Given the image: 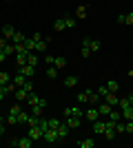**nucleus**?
I'll return each instance as SVG.
<instances>
[{"mask_svg": "<svg viewBox=\"0 0 133 148\" xmlns=\"http://www.w3.org/2000/svg\"><path fill=\"white\" fill-rule=\"evenodd\" d=\"M31 142L33 139L27 135V137H20V139H11L9 144H11V146H18V148H31Z\"/></svg>", "mask_w": 133, "mask_h": 148, "instance_id": "1", "label": "nucleus"}, {"mask_svg": "<svg viewBox=\"0 0 133 148\" xmlns=\"http://www.w3.org/2000/svg\"><path fill=\"white\" fill-rule=\"evenodd\" d=\"M42 139H44V142H49V144L60 142V139H58V130L56 128H47V130H44V135H42Z\"/></svg>", "mask_w": 133, "mask_h": 148, "instance_id": "2", "label": "nucleus"}, {"mask_svg": "<svg viewBox=\"0 0 133 148\" xmlns=\"http://www.w3.org/2000/svg\"><path fill=\"white\" fill-rule=\"evenodd\" d=\"M69 115L84 117V108H82V106H69V108H64V117H69Z\"/></svg>", "mask_w": 133, "mask_h": 148, "instance_id": "3", "label": "nucleus"}, {"mask_svg": "<svg viewBox=\"0 0 133 148\" xmlns=\"http://www.w3.org/2000/svg\"><path fill=\"white\" fill-rule=\"evenodd\" d=\"M84 119H87V122H91V124H93L95 119H100V113H98V108H95V106L87 108V111H84Z\"/></svg>", "mask_w": 133, "mask_h": 148, "instance_id": "4", "label": "nucleus"}, {"mask_svg": "<svg viewBox=\"0 0 133 148\" xmlns=\"http://www.w3.org/2000/svg\"><path fill=\"white\" fill-rule=\"evenodd\" d=\"M104 130H107V119H95L93 122V133L95 135H102V133H104Z\"/></svg>", "mask_w": 133, "mask_h": 148, "instance_id": "5", "label": "nucleus"}, {"mask_svg": "<svg viewBox=\"0 0 133 148\" xmlns=\"http://www.w3.org/2000/svg\"><path fill=\"white\" fill-rule=\"evenodd\" d=\"M58 139H60V142H62V139H67V137H69V124H67V122H64V124H60V126H58Z\"/></svg>", "mask_w": 133, "mask_h": 148, "instance_id": "6", "label": "nucleus"}, {"mask_svg": "<svg viewBox=\"0 0 133 148\" xmlns=\"http://www.w3.org/2000/svg\"><path fill=\"white\" fill-rule=\"evenodd\" d=\"M95 108H98V113H100V117H107L109 113H111V108H113V106L107 104V102L102 99V104H95Z\"/></svg>", "mask_w": 133, "mask_h": 148, "instance_id": "7", "label": "nucleus"}, {"mask_svg": "<svg viewBox=\"0 0 133 148\" xmlns=\"http://www.w3.org/2000/svg\"><path fill=\"white\" fill-rule=\"evenodd\" d=\"M67 119V124H69V128H78V126H82L84 117H76V115H69V117H64Z\"/></svg>", "mask_w": 133, "mask_h": 148, "instance_id": "8", "label": "nucleus"}, {"mask_svg": "<svg viewBox=\"0 0 133 148\" xmlns=\"http://www.w3.org/2000/svg\"><path fill=\"white\" fill-rule=\"evenodd\" d=\"M44 135V130H40L38 126H29V137H31L33 142H38V139H42Z\"/></svg>", "mask_w": 133, "mask_h": 148, "instance_id": "9", "label": "nucleus"}, {"mask_svg": "<svg viewBox=\"0 0 133 148\" xmlns=\"http://www.w3.org/2000/svg\"><path fill=\"white\" fill-rule=\"evenodd\" d=\"M18 73H22L25 77H33V73H36V66H31V64H22V66L18 69Z\"/></svg>", "mask_w": 133, "mask_h": 148, "instance_id": "10", "label": "nucleus"}, {"mask_svg": "<svg viewBox=\"0 0 133 148\" xmlns=\"http://www.w3.org/2000/svg\"><path fill=\"white\" fill-rule=\"evenodd\" d=\"M78 75H67V77H64V88H76L78 86Z\"/></svg>", "mask_w": 133, "mask_h": 148, "instance_id": "11", "label": "nucleus"}, {"mask_svg": "<svg viewBox=\"0 0 133 148\" xmlns=\"http://www.w3.org/2000/svg\"><path fill=\"white\" fill-rule=\"evenodd\" d=\"M107 119H109V122H113V124L122 122V111H115V108H111V113L107 115Z\"/></svg>", "mask_w": 133, "mask_h": 148, "instance_id": "12", "label": "nucleus"}, {"mask_svg": "<svg viewBox=\"0 0 133 148\" xmlns=\"http://www.w3.org/2000/svg\"><path fill=\"white\" fill-rule=\"evenodd\" d=\"M120 111H122V119H124V122H129V119H133V104L124 106V108H120Z\"/></svg>", "mask_w": 133, "mask_h": 148, "instance_id": "13", "label": "nucleus"}, {"mask_svg": "<svg viewBox=\"0 0 133 148\" xmlns=\"http://www.w3.org/2000/svg\"><path fill=\"white\" fill-rule=\"evenodd\" d=\"M53 66H56L58 71H62V69H67V58H62V56L53 58Z\"/></svg>", "mask_w": 133, "mask_h": 148, "instance_id": "14", "label": "nucleus"}, {"mask_svg": "<svg viewBox=\"0 0 133 148\" xmlns=\"http://www.w3.org/2000/svg\"><path fill=\"white\" fill-rule=\"evenodd\" d=\"M89 44H91V38H84L82 40V58L91 56V47H89Z\"/></svg>", "mask_w": 133, "mask_h": 148, "instance_id": "15", "label": "nucleus"}, {"mask_svg": "<svg viewBox=\"0 0 133 148\" xmlns=\"http://www.w3.org/2000/svg\"><path fill=\"white\" fill-rule=\"evenodd\" d=\"M104 102H107V104H111V106H118V102H120V95H118V93H109L107 97H104Z\"/></svg>", "mask_w": 133, "mask_h": 148, "instance_id": "16", "label": "nucleus"}, {"mask_svg": "<svg viewBox=\"0 0 133 148\" xmlns=\"http://www.w3.org/2000/svg\"><path fill=\"white\" fill-rule=\"evenodd\" d=\"M13 33H16V29H13L11 25H5V27H2V38L11 40V38H13Z\"/></svg>", "mask_w": 133, "mask_h": 148, "instance_id": "17", "label": "nucleus"}, {"mask_svg": "<svg viewBox=\"0 0 133 148\" xmlns=\"http://www.w3.org/2000/svg\"><path fill=\"white\" fill-rule=\"evenodd\" d=\"M27 80H29V77H25L22 73H18V75H13V80H11V82L20 88V86H25V82H27Z\"/></svg>", "mask_w": 133, "mask_h": 148, "instance_id": "18", "label": "nucleus"}, {"mask_svg": "<svg viewBox=\"0 0 133 148\" xmlns=\"http://www.w3.org/2000/svg\"><path fill=\"white\" fill-rule=\"evenodd\" d=\"M13 95H16V99H18V102H27V97H29V93H27L25 88H16V93H13Z\"/></svg>", "mask_w": 133, "mask_h": 148, "instance_id": "19", "label": "nucleus"}, {"mask_svg": "<svg viewBox=\"0 0 133 148\" xmlns=\"http://www.w3.org/2000/svg\"><path fill=\"white\" fill-rule=\"evenodd\" d=\"M49 49V42H47V40H40V42H36V53H44V51Z\"/></svg>", "mask_w": 133, "mask_h": 148, "instance_id": "20", "label": "nucleus"}, {"mask_svg": "<svg viewBox=\"0 0 133 148\" xmlns=\"http://www.w3.org/2000/svg\"><path fill=\"white\" fill-rule=\"evenodd\" d=\"M89 93V104H100V95H98V91H87Z\"/></svg>", "mask_w": 133, "mask_h": 148, "instance_id": "21", "label": "nucleus"}, {"mask_svg": "<svg viewBox=\"0 0 133 148\" xmlns=\"http://www.w3.org/2000/svg\"><path fill=\"white\" fill-rule=\"evenodd\" d=\"M47 77H49V80H56L58 77V69L53 66V64H47Z\"/></svg>", "mask_w": 133, "mask_h": 148, "instance_id": "22", "label": "nucleus"}, {"mask_svg": "<svg viewBox=\"0 0 133 148\" xmlns=\"http://www.w3.org/2000/svg\"><path fill=\"white\" fill-rule=\"evenodd\" d=\"M78 146H80V148H93L95 142L91 139V137H87V139H80V142H78Z\"/></svg>", "mask_w": 133, "mask_h": 148, "instance_id": "23", "label": "nucleus"}, {"mask_svg": "<svg viewBox=\"0 0 133 148\" xmlns=\"http://www.w3.org/2000/svg\"><path fill=\"white\" fill-rule=\"evenodd\" d=\"M25 47H27L29 53H36V40H33V38H27V40H25Z\"/></svg>", "mask_w": 133, "mask_h": 148, "instance_id": "24", "label": "nucleus"}, {"mask_svg": "<svg viewBox=\"0 0 133 148\" xmlns=\"http://www.w3.org/2000/svg\"><path fill=\"white\" fill-rule=\"evenodd\" d=\"M38 102H40V95H36V93H29V97H27V104H29V106H36V104H38Z\"/></svg>", "mask_w": 133, "mask_h": 148, "instance_id": "25", "label": "nucleus"}, {"mask_svg": "<svg viewBox=\"0 0 133 148\" xmlns=\"http://www.w3.org/2000/svg\"><path fill=\"white\" fill-rule=\"evenodd\" d=\"M107 88H109V93H118V91H120V84H118L115 80H109L107 82Z\"/></svg>", "mask_w": 133, "mask_h": 148, "instance_id": "26", "label": "nucleus"}, {"mask_svg": "<svg viewBox=\"0 0 133 148\" xmlns=\"http://www.w3.org/2000/svg\"><path fill=\"white\" fill-rule=\"evenodd\" d=\"M38 62H40V58L36 56V53H29V56H27V64H31V66H38Z\"/></svg>", "mask_w": 133, "mask_h": 148, "instance_id": "27", "label": "nucleus"}, {"mask_svg": "<svg viewBox=\"0 0 133 148\" xmlns=\"http://www.w3.org/2000/svg\"><path fill=\"white\" fill-rule=\"evenodd\" d=\"M78 104H89V93L87 91H82V93H78Z\"/></svg>", "mask_w": 133, "mask_h": 148, "instance_id": "28", "label": "nucleus"}, {"mask_svg": "<svg viewBox=\"0 0 133 148\" xmlns=\"http://www.w3.org/2000/svg\"><path fill=\"white\" fill-rule=\"evenodd\" d=\"M27 56H29V51H27V53H16V62H18V66L27 64Z\"/></svg>", "mask_w": 133, "mask_h": 148, "instance_id": "29", "label": "nucleus"}, {"mask_svg": "<svg viewBox=\"0 0 133 148\" xmlns=\"http://www.w3.org/2000/svg\"><path fill=\"white\" fill-rule=\"evenodd\" d=\"M53 29H56V31H64V29H67V25H64V18H58L56 22H53Z\"/></svg>", "mask_w": 133, "mask_h": 148, "instance_id": "30", "label": "nucleus"}, {"mask_svg": "<svg viewBox=\"0 0 133 148\" xmlns=\"http://www.w3.org/2000/svg\"><path fill=\"white\" fill-rule=\"evenodd\" d=\"M25 40H27V36H25V33H20V31H16L13 38H11V42H16V44H18V42H25Z\"/></svg>", "mask_w": 133, "mask_h": 148, "instance_id": "31", "label": "nucleus"}, {"mask_svg": "<svg viewBox=\"0 0 133 148\" xmlns=\"http://www.w3.org/2000/svg\"><path fill=\"white\" fill-rule=\"evenodd\" d=\"M113 130H115V135H122V133H127V126H124L122 122H118V124L113 126Z\"/></svg>", "mask_w": 133, "mask_h": 148, "instance_id": "32", "label": "nucleus"}, {"mask_svg": "<svg viewBox=\"0 0 133 148\" xmlns=\"http://www.w3.org/2000/svg\"><path fill=\"white\" fill-rule=\"evenodd\" d=\"M64 25H67V29H76L78 20H76V18H69V16H67V18H64Z\"/></svg>", "mask_w": 133, "mask_h": 148, "instance_id": "33", "label": "nucleus"}, {"mask_svg": "<svg viewBox=\"0 0 133 148\" xmlns=\"http://www.w3.org/2000/svg\"><path fill=\"white\" fill-rule=\"evenodd\" d=\"M89 47H91V53H95V51H100V49H102L100 40H93V38H91V44H89Z\"/></svg>", "mask_w": 133, "mask_h": 148, "instance_id": "34", "label": "nucleus"}, {"mask_svg": "<svg viewBox=\"0 0 133 148\" xmlns=\"http://www.w3.org/2000/svg\"><path fill=\"white\" fill-rule=\"evenodd\" d=\"M2 51L7 53V58H9V56H13V53H16V44H13V42H9V44H7V47H5Z\"/></svg>", "mask_w": 133, "mask_h": 148, "instance_id": "35", "label": "nucleus"}, {"mask_svg": "<svg viewBox=\"0 0 133 148\" xmlns=\"http://www.w3.org/2000/svg\"><path fill=\"white\" fill-rule=\"evenodd\" d=\"M102 137L111 142V139H115V130H113V128H107V130H104V133H102Z\"/></svg>", "mask_w": 133, "mask_h": 148, "instance_id": "36", "label": "nucleus"}, {"mask_svg": "<svg viewBox=\"0 0 133 148\" xmlns=\"http://www.w3.org/2000/svg\"><path fill=\"white\" fill-rule=\"evenodd\" d=\"M98 95H100V99H104L109 95V88H107V84H102V86H98Z\"/></svg>", "mask_w": 133, "mask_h": 148, "instance_id": "37", "label": "nucleus"}, {"mask_svg": "<svg viewBox=\"0 0 133 148\" xmlns=\"http://www.w3.org/2000/svg\"><path fill=\"white\" fill-rule=\"evenodd\" d=\"M7 82H11V77H9V73H5V71H0V86H5Z\"/></svg>", "mask_w": 133, "mask_h": 148, "instance_id": "38", "label": "nucleus"}, {"mask_svg": "<svg viewBox=\"0 0 133 148\" xmlns=\"http://www.w3.org/2000/svg\"><path fill=\"white\" fill-rule=\"evenodd\" d=\"M27 119H29V113H27V111H20L18 113V124H27Z\"/></svg>", "mask_w": 133, "mask_h": 148, "instance_id": "39", "label": "nucleus"}, {"mask_svg": "<svg viewBox=\"0 0 133 148\" xmlns=\"http://www.w3.org/2000/svg\"><path fill=\"white\" fill-rule=\"evenodd\" d=\"M5 124H18V115H13V113H9V115H7V119H5Z\"/></svg>", "mask_w": 133, "mask_h": 148, "instance_id": "40", "label": "nucleus"}, {"mask_svg": "<svg viewBox=\"0 0 133 148\" xmlns=\"http://www.w3.org/2000/svg\"><path fill=\"white\" fill-rule=\"evenodd\" d=\"M84 16H87V7L80 5V7L76 9V18H84Z\"/></svg>", "mask_w": 133, "mask_h": 148, "instance_id": "41", "label": "nucleus"}, {"mask_svg": "<svg viewBox=\"0 0 133 148\" xmlns=\"http://www.w3.org/2000/svg\"><path fill=\"white\" fill-rule=\"evenodd\" d=\"M31 115H36V117H40V115H42V106H40V104L31 106Z\"/></svg>", "mask_w": 133, "mask_h": 148, "instance_id": "42", "label": "nucleus"}, {"mask_svg": "<svg viewBox=\"0 0 133 148\" xmlns=\"http://www.w3.org/2000/svg\"><path fill=\"white\" fill-rule=\"evenodd\" d=\"M38 122H40V117H36V115H31V113H29V119H27V124H29V126H38Z\"/></svg>", "mask_w": 133, "mask_h": 148, "instance_id": "43", "label": "nucleus"}, {"mask_svg": "<svg viewBox=\"0 0 133 148\" xmlns=\"http://www.w3.org/2000/svg\"><path fill=\"white\" fill-rule=\"evenodd\" d=\"M60 124H62V122H60V119H56V117H51V119H49V128H58V126H60Z\"/></svg>", "mask_w": 133, "mask_h": 148, "instance_id": "44", "label": "nucleus"}, {"mask_svg": "<svg viewBox=\"0 0 133 148\" xmlns=\"http://www.w3.org/2000/svg\"><path fill=\"white\" fill-rule=\"evenodd\" d=\"M20 88H25L27 93H31V91H33V84H31V80H27V82H25V86H20Z\"/></svg>", "mask_w": 133, "mask_h": 148, "instance_id": "45", "label": "nucleus"}, {"mask_svg": "<svg viewBox=\"0 0 133 148\" xmlns=\"http://www.w3.org/2000/svg\"><path fill=\"white\" fill-rule=\"evenodd\" d=\"M124 126H127V133H129V135H133V119L124 122Z\"/></svg>", "mask_w": 133, "mask_h": 148, "instance_id": "46", "label": "nucleus"}, {"mask_svg": "<svg viewBox=\"0 0 133 148\" xmlns=\"http://www.w3.org/2000/svg\"><path fill=\"white\" fill-rule=\"evenodd\" d=\"M124 25H133V13H124Z\"/></svg>", "mask_w": 133, "mask_h": 148, "instance_id": "47", "label": "nucleus"}, {"mask_svg": "<svg viewBox=\"0 0 133 148\" xmlns=\"http://www.w3.org/2000/svg\"><path fill=\"white\" fill-rule=\"evenodd\" d=\"M9 113H13V115H18V113H20V104L11 106V108H9Z\"/></svg>", "mask_w": 133, "mask_h": 148, "instance_id": "48", "label": "nucleus"}, {"mask_svg": "<svg viewBox=\"0 0 133 148\" xmlns=\"http://www.w3.org/2000/svg\"><path fill=\"white\" fill-rule=\"evenodd\" d=\"M7 44H9V40H7V38H0V51H2V49H5V47H7Z\"/></svg>", "mask_w": 133, "mask_h": 148, "instance_id": "49", "label": "nucleus"}, {"mask_svg": "<svg viewBox=\"0 0 133 148\" xmlns=\"http://www.w3.org/2000/svg\"><path fill=\"white\" fill-rule=\"evenodd\" d=\"M31 38H33V40H36V42H40V40H42V38H44V36H42V33H33V36H31Z\"/></svg>", "mask_w": 133, "mask_h": 148, "instance_id": "50", "label": "nucleus"}, {"mask_svg": "<svg viewBox=\"0 0 133 148\" xmlns=\"http://www.w3.org/2000/svg\"><path fill=\"white\" fill-rule=\"evenodd\" d=\"M5 60H7V53H5V51H0V64H2Z\"/></svg>", "mask_w": 133, "mask_h": 148, "instance_id": "51", "label": "nucleus"}, {"mask_svg": "<svg viewBox=\"0 0 133 148\" xmlns=\"http://www.w3.org/2000/svg\"><path fill=\"white\" fill-rule=\"evenodd\" d=\"M5 133V122H0V135Z\"/></svg>", "mask_w": 133, "mask_h": 148, "instance_id": "52", "label": "nucleus"}, {"mask_svg": "<svg viewBox=\"0 0 133 148\" xmlns=\"http://www.w3.org/2000/svg\"><path fill=\"white\" fill-rule=\"evenodd\" d=\"M129 102H131V104H133V93H131V95H129Z\"/></svg>", "mask_w": 133, "mask_h": 148, "instance_id": "53", "label": "nucleus"}, {"mask_svg": "<svg viewBox=\"0 0 133 148\" xmlns=\"http://www.w3.org/2000/svg\"><path fill=\"white\" fill-rule=\"evenodd\" d=\"M0 122H5V119H2V117H0Z\"/></svg>", "mask_w": 133, "mask_h": 148, "instance_id": "54", "label": "nucleus"}]
</instances>
